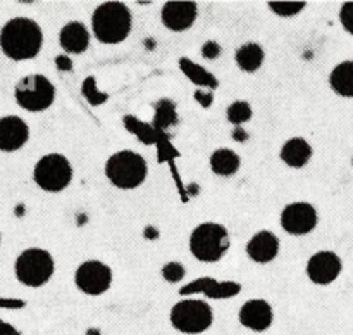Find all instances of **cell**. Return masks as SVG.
I'll use <instances>...</instances> for the list:
<instances>
[{
    "instance_id": "11",
    "label": "cell",
    "mask_w": 353,
    "mask_h": 335,
    "mask_svg": "<svg viewBox=\"0 0 353 335\" xmlns=\"http://www.w3.org/2000/svg\"><path fill=\"white\" fill-rule=\"evenodd\" d=\"M341 259L331 251L316 252L307 262V275L317 285H330L340 276Z\"/></svg>"
},
{
    "instance_id": "30",
    "label": "cell",
    "mask_w": 353,
    "mask_h": 335,
    "mask_svg": "<svg viewBox=\"0 0 353 335\" xmlns=\"http://www.w3.org/2000/svg\"><path fill=\"white\" fill-rule=\"evenodd\" d=\"M195 99L199 100L200 106L203 107H210V104H212L214 100V93L212 92H202V90H196L195 92Z\"/></svg>"
},
{
    "instance_id": "12",
    "label": "cell",
    "mask_w": 353,
    "mask_h": 335,
    "mask_svg": "<svg viewBox=\"0 0 353 335\" xmlns=\"http://www.w3.org/2000/svg\"><path fill=\"white\" fill-rule=\"evenodd\" d=\"M238 320L245 328L254 332H265L272 325L274 313L268 300L252 299L240 307Z\"/></svg>"
},
{
    "instance_id": "6",
    "label": "cell",
    "mask_w": 353,
    "mask_h": 335,
    "mask_svg": "<svg viewBox=\"0 0 353 335\" xmlns=\"http://www.w3.org/2000/svg\"><path fill=\"white\" fill-rule=\"evenodd\" d=\"M171 325L181 334L196 335L209 330L214 321L212 307L200 299H185L171 309Z\"/></svg>"
},
{
    "instance_id": "18",
    "label": "cell",
    "mask_w": 353,
    "mask_h": 335,
    "mask_svg": "<svg viewBox=\"0 0 353 335\" xmlns=\"http://www.w3.org/2000/svg\"><path fill=\"white\" fill-rule=\"evenodd\" d=\"M310 157H312V147L305 138H292L285 142L281 149L283 162H286L290 168H303L310 161Z\"/></svg>"
},
{
    "instance_id": "14",
    "label": "cell",
    "mask_w": 353,
    "mask_h": 335,
    "mask_svg": "<svg viewBox=\"0 0 353 335\" xmlns=\"http://www.w3.org/2000/svg\"><path fill=\"white\" fill-rule=\"evenodd\" d=\"M30 138V128L17 116L0 117V151L14 152Z\"/></svg>"
},
{
    "instance_id": "22",
    "label": "cell",
    "mask_w": 353,
    "mask_h": 335,
    "mask_svg": "<svg viewBox=\"0 0 353 335\" xmlns=\"http://www.w3.org/2000/svg\"><path fill=\"white\" fill-rule=\"evenodd\" d=\"M179 68H181V71L188 76L190 82H193L195 85L207 86V88L210 90H216L217 85H219V82H217L216 76H214L212 73L203 69L202 66L195 64V62L190 61V59L186 57L179 59Z\"/></svg>"
},
{
    "instance_id": "28",
    "label": "cell",
    "mask_w": 353,
    "mask_h": 335,
    "mask_svg": "<svg viewBox=\"0 0 353 335\" xmlns=\"http://www.w3.org/2000/svg\"><path fill=\"white\" fill-rule=\"evenodd\" d=\"M340 21L345 30L353 35V2H345L340 10Z\"/></svg>"
},
{
    "instance_id": "21",
    "label": "cell",
    "mask_w": 353,
    "mask_h": 335,
    "mask_svg": "<svg viewBox=\"0 0 353 335\" xmlns=\"http://www.w3.org/2000/svg\"><path fill=\"white\" fill-rule=\"evenodd\" d=\"M240 155L231 149H217L210 155V168L219 176H233L240 169Z\"/></svg>"
},
{
    "instance_id": "9",
    "label": "cell",
    "mask_w": 353,
    "mask_h": 335,
    "mask_svg": "<svg viewBox=\"0 0 353 335\" xmlns=\"http://www.w3.org/2000/svg\"><path fill=\"white\" fill-rule=\"evenodd\" d=\"M74 283L86 296H100L110 289L112 269L100 261H86L76 269Z\"/></svg>"
},
{
    "instance_id": "16",
    "label": "cell",
    "mask_w": 353,
    "mask_h": 335,
    "mask_svg": "<svg viewBox=\"0 0 353 335\" xmlns=\"http://www.w3.org/2000/svg\"><path fill=\"white\" fill-rule=\"evenodd\" d=\"M240 290V283L236 282H216L212 278H199L190 283V285L183 287L179 294L186 296V294L202 292L207 297H212V299H228V297L236 296Z\"/></svg>"
},
{
    "instance_id": "7",
    "label": "cell",
    "mask_w": 353,
    "mask_h": 335,
    "mask_svg": "<svg viewBox=\"0 0 353 335\" xmlns=\"http://www.w3.org/2000/svg\"><path fill=\"white\" fill-rule=\"evenodd\" d=\"M17 104L30 113L48 109L55 100V86L43 75H30L19 79L16 85Z\"/></svg>"
},
{
    "instance_id": "10",
    "label": "cell",
    "mask_w": 353,
    "mask_h": 335,
    "mask_svg": "<svg viewBox=\"0 0 353 335\" xmlns=\"http://www.w3.org/2000/svg\"><path fill=\"white\" fill-rule=\"evenodd\" d=\"M317 211L309 202H293L283 209L281 227L292 235H307L317 227Z\"/></svg>"
},
{
    "instance_id": "17",
    "label": "cell",
    "mask_w": 353,
    "mask_h": 335,
    "mask_svg": "<svg viewBox=\"0 0 353 335\" xmlns=\"http://www.w3.org/2000/svg\"><path fill=\"white\" fill-rule=\"evenodd\" d=\"M59 44L69 54H83L88 48L90 33L79 21H71L59 33Z\"/></svg>"
},
{
    "instance_id": "25",
    "label": "cell",
    "mask_w": 353,
    "mask_h": 335,
    "mask_svg": "<svg viewBox=\"0 0 353 335\" xmlns=\"http://www.w3.org/2000/svg\"><path fill=\"white\" fill-rule=\"evenodd\" d=\"M228 121L236 126H240L241 123H247V121L252 119V107L248 102H243V100H236V102L231 104L228 107Z\"/></svg>"
},
{
    "instance_id": "13",
    "label": "cell",
    "mask_w": 353,
    "mask_h": 335,
    "mask_svg": "<svg viewBox=\"0 0 353 335\" xmlns=\"http://www.w3.org/2000/svg\"><path fill=\"white\" fill-rule=\"evenodd\" d=\"M196 14H199V9L195 2H165L161 17L168 30L185 31L193 26Z\"/></svg>"
},
{
    "instance_id": "19",
    "label": "cell",
    "mask_w": 353,
    "mask_h": 335,
    "mask_svg": "<svg viewBox=\"0 0 353 335\" xmlns=\"http://www.w3.org/2000/svg\"><path fill=\"white\" fill-rule=\"evenodd\" d=\"M264 48L259 44L250 41V44H245L238 48L234 59H236V64L241 71L255 73L264 62Z\"/></svg>"
},
{
    "instance_id": "5",
    "label": "cell",
    "mask_w": 353,
    "mask_h": 335,
    "mask_svg": "<svg viewBox=\"0 0 353 335\" xmlns=\"http://www.w3.org/2000/svg\"><path fill=\"white\" fill-rule=\"evenodd\" d=\"M54 258L48 251L38 247L26 249L16 259V278L26 287H41L54 275Z\"/></svg>"
},
{
    "instance_id": "32",
    "label": "cell",
    "mask_w": 353,
    "mask_h": 335,
    "mask_svg": "<svg viewBox=\"0 0 353 335\" xmlns=\"http://www.w3.org/2000/svg\"><path fill=\"white\" fill-rule=\"evenodd\" d=\"M0 335H21V334L12 327V325H9V323H6L3 320H0Z\"/></svg>"
},
{
    "instance_id": "8",
    "label": "cell",
    "mask_w": 353,
    "mask_h": 335,
    "mask_svg": "<svg viewBox=\"0 0 353 335\" xmlns=\"http://www.w3.org/2000/svg\"><path fill=\"white\" fill-rule=\"evenodd\" d=\"M34 183L45 192H61L72 180V166L62 154H47L34 164Z\"/></svg>"
},
{
    "instance_id": "20",
    "label": "cell",
    "mask_w": 353,
    "mask_h": 335,
    "mask_svg": "<svg viewBox=\"0 0 353 335\" xmlns=\"http://www.w3.org/2000/svg\"><path fill=\"white\" fill-rule=\"evenodd\" d=\"M330 85L338 95L353 97V61H345L331 71Z\"/></svg>"
},
{
    "instance_id": "2",
    "label": "cell",
    "mask_w": 353,
    "mask_h": 335,
    "mask_svg": "<svg viewBox=\"0 0 353 335\" xmlns=\"http://www.w3.org/2000/svg\"><path fill=\"white\" fill-rule=\"evenodd\" d=\"M131 12L123 2H103L92 16L93 35L102 44H121L131 31Z\"/></svg>"
},
{
    "instance_id": "1",
    "label": "cell",
    "mask_w": 353,
    "mask_h": 335,
    "mask_svg": "<svg viewBox=\"0 0 353 335\" xmlns=\"http://www.w3.org/2000/svg\"><path fill=\"white\" fill-rule=\"evenodd\" d=\"M43 44V33L37 21L30 17H14L0 30V48L12 61L37 57Z\"/></svg>"
},
{
    "instance_id": "15",
    "label": "cell",
    "mask_w": 353,
    "mask_h": 335,
    "mask_svg": "<svg viewBox=\"0 0 353 335\" xmlns=\"http://www.w3.org/2000/svg\"><path fill=\"white\" fill-rule=\"evenodd\" d=\"M279 252V238L272 231L262 230L255 233L247 244V254L259 265L271 262Z\"/></svg>"
},
{
    "instance_id": "31",
    "label": "cell",
    "mask_w": 353,
    "mask_h": 335,
    "mask_svg": "<svg viewBox=\"0 0 353 335\" xmlns=\"http://www.w3.org/2000/svg\"><path fill=\"white\" fill-rule=\"evenodd\" d=\"M55 66H57L59 71H71L72 62L68 55H57L55 57Z\"/></svg>"
},
{
    "instance_id": "23",
    "label": "cell",
    "mask_w": 353,
    "mask_h": 335,
    "mask_svg": "<svg viewBox=\"0 0 353 335\" xmlns=\"http://www.w3.org/2000/svg\"><path fill=\"white\" fill-rule=\"evenodd\" d=\"M178 121V114H176V104L169 99H162L155 104V117H154V130L162 133L168 128Z\"/></svg>"
},
{
    "instance_id": "29",
    "label": "cell",
    "mask_w": 353,
    "mask_h": 335,
    "mask_svg": "<svg viewBox=\"0 0 353 335\" xmlns=\"http://www.w3.org/2000/svg\"><path fill=\"white\" fill-rule=\"evenodd\" d=\"M221 54V47L217 41H207L202 45V55L205 59H217Z\"/></svg>"
},
{
    "instance_id": "3",
    "label": "cell",
    "mask_w": 353,
    "mask_h": 335,
    "mask_svg": "<svg viewBox=\"0 0 353 335\" xmlns=\"http://www.w3.org/2000/svg\"><path fill=\"white\" fill-rule=\"evenodd\" d=\"M147 161L133 151L116 152L105 162L107 178L117 189H137L147 180Z\"/></svg>"
},
{
    "instance_id": "4",
    "label": "cell",
    "mask_w": 353,
    "mask_h": 335,
    "mask_svg": "<svg viewBox=\"0 0 353 335\" xmlns=\"http://www.w3.org/2000/svg\"><path fill=\"white\" fill-rule=\"evenodd\" d=\"M230 249V233L219 223H202L190 237V251L199 261L216 262Z\"/></svg>"
},
{
    "instance_id": "27",
    "label": "cell",
    "mask_w": 353,
    "mask_h": 335,
    "mask_svg": "<svg viewBox=\"0 0 353 335\" xmlns=\"http://www.w3.org/2000/svg\"><path fill=\"white\" fill-rule=\"evenodd\" d=\"M162 276L168 280L169 283H178L185 278V266L181 262H168V265L162 268Z\"/></svg>"
},
{
    "instance_id": "26",
    "label": "cell",
    "mask_w": 353,
    "mask_h": 335,
    "mask_svg": "<svg viewBox=\"0 0 353 335\" xmlns=\"http://www.w3.org/2000/svg\"><path fill=\"white\" fill-rule=\"evenodd\" d=\"M305 6V2H269V7H271L272 12H276L278 16L283 17L295 16V14H299Z\"/></svg>"
},
{
    "instance_id": "24",
    "label": "cell",
    "mask_w": 353,
    "mask_h": 335,
    "mask_svg": "<svg viewBox=\"0 0 353 335\" xmlns=\"http://www.w3.org/2000/svg\"><path fill=\"white\" fill-rule=\"evenodd\" d=\"M81 93L92 106H102V104L109 99V95H107L105 92H100V90L97 88L95 76H86L85 82H83L81 85Z\"/></svg>"
}]
</instances>
